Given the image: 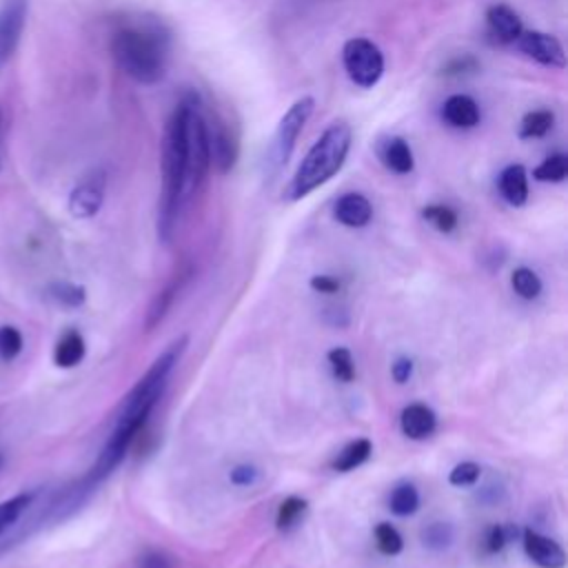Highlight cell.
I'll list each match as a JSON object with an SVG mask.
<instances>
[{"label": "cell", "mask_w": 568, "mask_h": 568, "mask_svg": "<svg viewBox=\"0 0 568 568\" xmlns=\"http://www.w3.org/2000/svg\"><path fill=\"white\" fill-rule=\"evenodd\" d=\"M515 44L519 47L521 53H526L530 60H535L541 67H548V69L566 67V53L561 42L546 31H521Z\"/></svg>", "instance_id": "8"}, {"label": "cell", "mask_w": 568, "mask_h": 568, "mask_svg": "<svg viewBox=\"0 0 568 568\" xmlns=\"http://www.w3.org/2000/svg\"><path fill=\"white\" fill-rule=\"evenodd\" d=\"M333 215L348 229H362L373 217V204L362 193H344L333 206Z\"/></svg>", "instance_id": "14"}, {"label": "cell", "mask_w": 568, "mask_h": 568, "mask_svg": "<svg viewBox=\"0 0 568 568\" xmlns=\"http://www.w3.org/2000/svg\"><path fill=\"white\" fill-rule=\"evenodd\" d=\"M111 55L118 69L138 84H155L164 78L171 51V33L162 20L135 18L111 36Z\"/></svg>", "instance_id": "2"}, {"label": "cell", "mask_w": 568, "mask_h": 568, "mask_svg": "<svg viewBox=\"0 0 568 568\" xmlns=\"http://www.w3.org/2000/svg\"><path fill=\"white\" fill-rule=\"evenodd\" d=\"M506 530L501 528V526H493L490 530H488V537H486V548H488V552H497V550H501L504 548V544H506Z\"/></svg>", "instance_id": "39"}, {"label": "cell", "mask_w": 568, "mask_h": 568, "mask_svg": "<svg viewBox=\"0 0 568 568\" xmlns=\"http://www.w3.org/2000/svg\"><path fill=\"white\" fill-rule=\"evenodd\" d=\"M209 146H211V164L217 166L220 173H229L237 160V142L235 135L231 133L229 124L220 118H209Z\"/></svg>", "instance_id": "10"}, {"label": "cell", "mask_w": 568, "mask_h": 568, "mask_svg": "<svg viewBox=\"0 0 568 568\" xmlns=\"http://www.w3.org/2000/svg\"><path fill=\"white\" fill-rule=\"evenodd\" d=\"M186 180V98L173 106L162 140V197L158 209V235L169 242L184 202Z\"/></svg>", "instance_id": "3"}, {"label": "cell", "mask_w": 568, "mask_h": 568, "mask_svg": "<svg viewBox=\"0 0 568 568\" xmlns=\"http://www.w3.org/2000/svg\"><path fill=\"white\" fill-rule=\"evenodd\" d=\"M342 64L353 84L375 87L384 75V53L368 38H351L342 47Z\"/></svg>", "instance_id": "6"}, {"label": "cell", "mask_w": 568, "mask_h": 568, "mask_svg": "<svg viewBox=\"0 0 568 568\" xmlns=\"http://www.w3.org/2000/svg\"><path fill=\"white\" fill-rule=\"evenodd\" d=\"M552 126H555V113H552L550 109H535V111H528V113L521 118L519 138H521V140L544 138Z\"/></svg>", "instance_id": "21"}, {"label": "cell", "mask_w": 568, "mask_h": 568, "mask_svg": "<svg viewBox=\"0 0 568 568\" xmlns=\"http://www.w3.org/2000/svg\"><path fill=\"white\" fill-rule=\"evenodd\" d=\"M27 0H4L0 7V62H4L18 47L24 20H27Z\"/></svg>", "instance_id": "9"}, {"label": "cell", "mask_w": 568, "mask_h": 568, "mask_svg": "<svg viewBox=\"0 0 568 568\" xmlns=\"http://www.w3.org/2000/svg\"><path fill=\"white\" fill-rule=\"evenodd\" d=\"M477 67V60L473 58V55H464V58H455L446 69H444V73L446 75H462V73H466V71H473Z\"/></svg>", "instance_id": "37"}, {"label": "cell", "mask_w": 568, "mask_h": 568, "mask_svg": "<svg viewBox=\"0 0 568 568\" xmlns=\"http://www.w3.org/2000/svg\"><path fill=\"white\" fill-rule=\"evenodd\" d=\"M257 479V470L253 468V466H248V464H240V466H235L233 470H231V481L235 484V486H248V484H253Z\"/></svg>", "instance_id": "35"}, {"label": "cell", "mask_w": 568, "mask_h": 568, "mask_svg": "<svg viewBox=\"0 0 568 568\" xmlns=\"http://www.w3.org/2000/svg\"><path fill=\"white\" fill-rule=\"evenodd\" d=\"M390 375H393V379H395L397 384L408 382V377L413 375V362H410L408 357H397V359L393 362V366H390Z\"/></svg>", "instance_id": "36"}, {"label": "cell", "mask_w": 568, "mask_h": 568, "mask_svg": "<svg viewBox=\"0 0 568 568\" xmlns=\"http://www.w3.org/2000/svg\"><path fill=\"white\" fill-rule=\"evenodd\" d=\"M422 541L430 550H444L453 541V526L444 521H433L422 530Z\"/></svg>", "instance_id": "29"}, {"label": "cell", "mask_w": 568, "mask_h": 568, "mask_svg": "<svg viewBox=\"0 0 568 568\" xmlns=\"http://www.w3.org/2000/svg\"><path fill=\"white\" fill-rule=\"evenodd\" d=\"M351 126L346 122H333L322 131V135L306 151L302 162L297 164L293 178L284 186V200L297 202L326 184L333 175L344 166L351 151Z\"/></svg>", "instance_id": "4"}, {"label": "cell", "mask_w": 568, "mask_h": 568, "mask_svg": "<svg viewBox=\"0 0 568 568\" xmlns=\"http://www.w3.org/2000/svg\"><path fill=\"white\" fill-rule=\"evenodd\" d=\"M186 344H189L186 335H180L178 339H173L155 357V362L146 368V373L138 379V384L129 390V395L122 399L115 426H113L106 444L102 446L95 464L84 475L93 486H98L104 477H109L115 470V466L124 459L131 442L142 430L153 406L162 397V393L166 388V379H169L171 371L175 368V364L180 362L182 353L186 351Z\"/></svg>", "instance_id": "1"}, {"label": "cell", "mask_w": 568, "mask_h": 568, "mask_svg": "<svg viewBox=\"0 0 568 568\" xmlns=\"http://www.w3.org/2000/svg\"><path fill=\"white\" fill-rule=\"evenodd\" d=\"M510 284L515 288V293L524 300H535L539 293H541V280L539 275L528 268V266H519L513 271V277H510Z\"/></svg>", "instance_id": "27"}, {"label": "cell", "mask_w": 568, "mask_h": 568, "mask_svg": "<svg viewBox=\"0 0 568 568\" xmlns=\"http://www.w3.org/2000/svg\"><path fill=\"white\" fill-rule=\"evenodd\" d=\"M402 433L408 439H426L437 428V417L426 404H408L399 415Z\"/></svg>", "instance_id": "16"}, {"label": "cell", "mask_w": 568, "mask_h": 568, "mask_svg": "<svg viewBox=\"0 0 568 568\" xmlns=\"http://www.w3.org/2000/svg\"><path fill=\"white\" fill-rule=\"evenodd\" d=\"M566 175H568V158L564 153H552L532 169V178L539 182L557 184V182H564Z\"/></svg>", "instance_id": "24"}, {"label": "cell", "mask_w": 568, "mask_h": 568, "mask_svg": "<svg viewBox=\"0 0 568 568\" xmlns=\"http://www.w3.org/2000/svg\"><path fill=\"white\" fill-rule=\"evenodd\" d=\"M375 544H377L379 552L388 555V557L399 555L402 548H404V539H402L399 530L395 526H390V524H377V528H375Z\"/></svg>", "instance_id": "30"}, {"label": "cell", "mask_w": 568, "mask_h": 568, "mask_svg": "<svg viewBox=\"0 0 568 568\" xmlns=\"http://www.w3.org/2000/svg\"><path fill=\"white\" fill-rule=\"evenodd\" d=\"M306 513V501L302 497H286L280 508H277V515H275V526L277 530H291L293 526L300 524V519L304 517Z\"/></svg>", "instance_id": "26"}, {"label": "cell", "mask_w": 568, "mask_h": 568, "mask_svg": "<svg viewBox=\"0 0 568 568\" xmlns=\"http://www.w3.org/2000/svg\"><path fill=\"white\" fill-rule=\"evenodd\" d=\"M22 333L16 326H0V359L13 362L22 353Z\"/></svg>", "instance_id": "32"}, {"label": "cell", "mask_w": 568, "mask_h": 568, "mask_svg": "<svg viewBox=\"0 0 568 568\" xmlns=\"http://www.w3.org/2000/svg\"><path fill=\"white\" fill-rule=\"evenodd\" d=\"M311 288L317 293H335L339 288V282L331 275H313L311 277Z\"/></svg>", "instance_id": "38"}, {"label": "cell", "mask_w": 568, "mask_h": 568, "mask_svg": "<svg viewBox=\"0 0 568 568\" xmlns=\"http://www.w3.org/2000/svg\"><path fill=\"white\" fill-rule=\"evenodd\" d=\"M186 275H189V273H180V275H178L171 284H166V288L155 297V302L151 304L149 315H146V328H153V326L164 317V313L169 311V306H171V302H173L175 293L182 288V284H184V280H186Z\"/></svg>", "instance_id": "25"}, {"label": "cell", "mask_w": 568, "mask_h": 568, "mask_svg": "<svg viewBox=\"0 0 568 568\" xmlns=\"http://www.w3.org/2000/svg\"><path fill=\"white\" fill-rule=\"evenodd\" d=\"M104 191H106V175L104 171H91L84 175L69 193V213L78 220H89L93 217L104 202Z\"/></svg>", "instance_id": "7"}, {"label": "cell", "mask_w": 568, "mask_h": 568, "mask_svg": "<svg viewBox=\"0 0 568 568\" xmlns=\"http://www.w3.org/2000/svg\"><path fill=\"white\" fill-rule=\"evenodd\" d=\"M486 29L488 36L499 42V44H515L517 38L524 31L521 18L515 13V9H510L508 4H493L486 11Z\"/></svg>", "instance_id": "12"}, {"label": "cell", "mask_w": 568, "mask_h": 568, "mask_svg": "<svg viewBox=\"0 0 568 568\" xmlns=\"http://www.w3.org/2000/svg\"><path fill=\"white\" fill-rule=\"evenodd\" d=\"M140 568H175L173 559L166 555V552H160V550H149L140 557L138 561Z\"/></svg>", "instance_id": "34"}, {"label": "cell", "mask_w": 568, "mask_h": 568, "mask_svg": "<svg viewBox=\"0 0 568 568\" xmlns=\"http://www.w3.org/2000/svg\"><path fill=\"white\" fill-rule=\"evenodd\" d=\"M84 353H87V344H84V337L69 328L60 335V339L55 342V348H53V362L55 366L60 368H73L78 366L82 359H84Z\"/></svg>", "instance_id": "18"}, {"label": "cell", "mask_w": 568, "mask_h": 568, "mask_svg": "<svg viewBox=\"0 0 568 568\" xmlns=\"http://www.w3.org/2000/svg\"><path fill=\"white\" fill-rule=\"evenodd\" d=\"M38 493L29 490V493H18L4 501H0V539L4 537V532L9 528H13L24 515L27 510L33 506Z\"/></svg>", "instance_id": "19"}, {"label": "cell", "mask_w": 568, "mask_h": 568, "mask_svg": "<svg viewBox=\"0 0 568 568\" xmlns=\"http://www.w3.org/2000/svg\"><path fill=\"white\" fill-rule=\"evenodd\" d=\"M497 189L510 206H524L528 200V173L521 164H508L497 178Z\"/></svg>", "instance_id": "17"}, {"label": "cell", "mask_w": 568, "mask_h": 568, "mask_svg": "<svg viewBox=\"0 0 568 568\" xmlns=\"http://www.w3.org/2000/svg\"><path fill=\"white\" fill-rule=\"evenodd\" d=\"M479 475H481L479 464H475V462H462V464H457V466L450 470L448 481H450L453 486H473V484L479 479Z\"/></svg>", "instance_id": "33"}, {"label": "cell", "mask_w": 568, "mask_h": 568, "mask_svg": "<svg viewBox=\"0 0 568 568\" xmlns=\"http://www.w3.org/2000/svg\"><path fill=\"white\" fill-rule=\"evenodd\" d=\"M0 126H2V113H0Z\"/></svg>", "instance_id": "41"}, {"label": "cell", "mask_w": 568, "mask_h": 568, "mask_svg": "<svg viewBox=\"0 0 568 568\" xmlns=\"http://www.w3.org/2000/svg\"><path fill=\"white\" fill-rule=\"evenodd\" d=\"M313 109H315L313 95H302L280 118L277 129L271 138L268 151H266V171H268V175H275L288 162L300 133L304 131L308 118L313 115Z\"/></svg>", "instance_id": "5"}, {"label": "cell", "mask_w": 568, "mask_h": 568, "mask_svg": "<svg viewBox=\"0 0 568 568\" xmlns=\"http://www.w3.org/2000/svg\"><path fill=\"white\" fill-rule=\"evenodd\" d=\"M388 506L390 510L397 515V517H408L413 515L417 508H419V493L413 484H399L393 488L390 493V499H388Z\"/></svg>", "instance_id": "23"}, {"label": "cell", "mask_w": 568, "mask_h": 568, "mask_svg": "<svg viewBox=\"0 0 568 568\" xmlns=\"http://www.w3.org/2000/svg\"><path fill=\"white\" fill-rule=\"evenodd\" d=\"M524 550H526L528 559L532 564H537L539 568H564V564H566L564 548L555 539H550L532 528L524 530Z\"/></svg>", "instance_id": "11"}, {"label": "cell", "mask_w": 568, "mask_h": 568, "mask_svg": "<svg viewBox=\"0 0 568 568\" xmlns=\"http://www.w3.org/2000/svg\"><path fill=\"white\" fill-rule=\"evenodd\" d=\"M442 120L453 129H475L481 120V111L470 95L453 93L442 104Z\"/></svg>", "instance_id": "13"}, {"label": "cell", "mask_w": 568, "mask_h": 568, "mask_svg": "<svg viewBox=\"0 0 568 568\" xmlns=\"http://www.w3.org/2000/svg\"><path fill=\"white\" fill-rule=\"evenodd\" d=\"M422 215L439 233H450L457 226V213L450 206H446V204H428L422 211Z\"/></svg>", "instance_id": "28"}, {"label": "cell", "mask_w": 568, "mask_h": 568, "mask_svg": "<svg viewBox=\"0 0 568 568\" xmlns=\"http://www.w3.org/2000/svg\"><path fill=\"white\" fill-rule=\"evenodd\" d=\"M373 453V444L366 439V437H359L351 444H346L337 457L333 459V468L339 470V473H348V470H355L357 466H362Z\"/></svg>", "instance_id": "20"}, {"label": "cell", "mask_w": 568, "mask_h": 568, "mask_svg": "<svg viewBox=\"0 0 568 568\" xmlns=\"http://www.w3.org/2000/svg\"><path fill=\"white\" fill-rule=\"evenodd\" d=\"M377 155H379L382 164L388 171L397 173V175H406L415 166V158H413L410 144L404 138H397V135H390V138L382 140L377 144Z\"/></svg>", "instance_id": "15"}, {"label": "cell", "mask_w": 568, "mask_h": 568, "mask_svg": "<svg viewBox=\"0 0 568 568\" xmlns=\"http://www.w3.org/2000/svg\"><path fill=\"white\" fill-rule=\"evenodd\" d=\"M2 464H4V457H2V453H0V468H2Z\"/></svg>", "instance_id": "40"}, {"label": "cell", "mask_w": 568, "mask_h": 568, "mask_svg": "<svg viewBox=\"0 0 568 568\" xmlns=\"http://www.w3.org/2000/svg\"><path fill=\"white\" fill-rule=\"evenodd\" d=\"M328 364H331L333 375L339 382H351L355 377V364H353V357H351L348 348H344V346L331 348L328 351Z\"/></svg>", "instance_id": "31"}, {"label": "cell", "mask_w": 568, "mask_h": 568, "mask_svg": "<svg viewBox=\"0 0 568 568\" xmlns=\"http://www.w3.org/2000/svg\"><path fill=\"white\" fill-rule=\"evenodd\" d=\"M47 295H49L55 304H60V306H64V308H78V306H82L84 300H87L84 286L73 284V282H51V284L47 286Z\"/></svg>", "instance_id": "22"}]
</instances>
